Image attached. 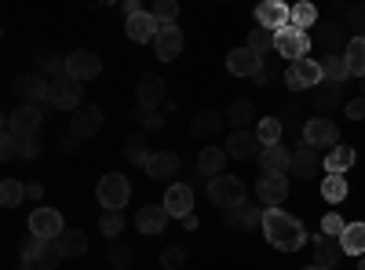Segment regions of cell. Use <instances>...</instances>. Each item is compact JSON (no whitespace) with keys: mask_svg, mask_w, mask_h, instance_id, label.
Returning a JSON list of instances; mask_svg holds the SVG:
<instances>
[{"mask_svg":"<svg viewBox=\"0 0 365 270\" xmlns=\"http://www.w3.org/2000/svg\"><path fill=\"white\" fill-rule=\"evenodd\" d=\"M340 256H344V245H340V237H314V266H322V270H332L340 263Z\"/></svg>","mask_w":365,"mask_h":270,"instance_id":"cell-25","label":"cell"},{"mask_svg":"<svg viewBox=\"0 0 365 270\" xmlns=\"http://www.w3.org/2000/svg\"><path fill=\"white\" fill-rule=\"evenodd\" d=\"M143 172H146L150 179H168V175L179 172V154H172V150H154Z\"/></svg>","mask_w":365,"mask_h":270,"instance_id":"cell-27","label":"cell"},{"mask_svg":"<svg viewBox=\"0 0 365 270\" xmlns=\"http://www.w3.org/2000/svg\"><path fill=\"white\" fill-rule=\"evenodd\" d=\"M128 194H132L128 179H125V175H117V172L103 175V179H99V187H96V197H99V204L106 208V212H120V208L128 204Z\"/></svg>","mask_w":365,"mask_h":270,"instance_id":"cell-4","label":"cell"},{"mask_svg":"<svg viewBox=\"0 0 365 270\" xmlns=\"http://www.w3.org/2000/svg\"><path fill=\"white\" fill-rule=\"evenodd\" d=\"M227 146H205L201 154H197V168H201V175H208V179H216V175H223V168H227Z\"/></svg>","mask_w":365,"mask_h":270,"instance_id":"cell-28","label":"cell"},{"mask_svg":"<svg viewBox=\"0 0 365 270\" xmlns=\"http://www.w3.org/2000/svg\"><path fill=\"white\" fill-rule=\"evenodd\" d=\"M347 66H351V77H365V33H358V37H351V44H347Z\"/></svg>","mask_w":365,"mask_h":270,"instance_id":"cell-36","label":"cell"},{"mask_svg":"<svg viewBox=\"0 0 365 270\" xmlns=\"http://www.w3.org/2000/svg\"><path fill=\"white\" fill-rule=\"evenodd\" d=\"M311 99H314V110H318V113H332V110L340 106V99H344V84L322 81L314 92H311Z\"/></svg>","mask_w":365,"mask_h":270,"instance_id":"cell-29","label":"cell"},{"mask_svg":"<svg viewBox=\"0 0 365 270\" xmlns=\"http://www.w3.org/2000/svg\"><path fill=\"white\" fill-rule=\"evenodd\" d=\"M344 230H347V223H344L336 212H329V216L322 219V234H325V237H344Z\"/></svg>","mask_w":365,"mask_h":270,"instance_id":"cell-49","label":"cell"},{"mask_svg":"<svg viewBox=\"0 0 365 270\" xmlns=\"http://www.w3.org/2000/svg\"><path fill=\"white\" fill-rule=\"evenodd\" d=\"M154 51H158L161 63L179 58V51H182V29L179 26H161V33L154 37Z\"/></svg>","mask_w":365,"mask_h":270,"instance_id":"cell-23","label":"cell"},{"mask_svg":"<svg viewBox=\"0 0 365 270\" xmlns=\"http://www.w3.org/2000/svg\"><path fill=\"white\" fill-rule=\"evenodd\" d=\"M274 51H278L282 58L299 63V58H307V51H311V37L296 26H282L278 33H274Z\"/></svg>","mask_w":365,"mask_h":270,"instance_id":"cell-6","label":"cell"},{"mask_svg":"<svg viewBox=\"0 0 365 270\" xmlns=\"http://www.w3.org/2000/svg\"><path fill=\"white\" fill-rule=\"evenodd\" d=\"M347 29H365V4H354V8H347Z\"/></svg>","mask_w":365,"mask_h":270,"instance_id":"cell-50","label":"cell"},{"mask_svg":"<svg viewBox=\"0 0 365 270\" xmlns=\"http://www.w3.org/2000/svg\"><path fill=\"white\" fill-rule=\"evenodd\" d=\"M125 157H128L132 165H143V168H146V161H150V146H146L143 135H132V139L125 142Z\"/></svg>","mask_w":365,"mask_h":270,"instance_id":"cell-43","label":"cell"},{"mask_svg":"<svg viewBox=\"0 0 365 270\" xmlns=\"http://www.w3.org/2000/svg\"><path fill=\"white\" fill-rule=\"evenodd\" d=\"M154 19H158L161 26H175L179 4H175V0H158V4H154Z\"/></svg>","mask_w":365,"mask_h":270,"instance_id":"cell-47","label":"cell"},{"mask_svg":"<svg viewBox=\"0 0 365 270\" xmlns=\"http://www.w3.org/2000/svg\"><path fill=\"white\" fill-rule=\"evenodd\" d=\"M37 63H41V70H51L55 77H63V73H66V55H58V51L41 48V51H37Z\"/></svg>","mask_w":365,"mask_h":270,"instance_id":"cell-44","label":"cell"},{"mask_svg":"<svg viewBox=\"0 0 365 270\" xmlns=\"http://www.w3.org/2000/svg\"><path fill=\"white\" fill-rule=\"evenodd\" d=\"M99 230L106 234V242H117V234L125 230V216H120V212H103V219H99Z\"/></svg>","mask_w":365,"mask_h":270,"instance_id":"cell-45","label":"cell"},{"mask_svg":"<svg viewBox=\"0 0 365 270\" xmlns=\"http://www.w3.org/2000/svg\"><path fill=\"white\" fill-rule=\"evenodd\" d=\"M58 259H63V249H58V242H44V237H34V234L26 237L22 263H34V266H41V270H51Z\"/></svg>","mask_w":365,"mask_h":270,"instance_id":"cell-7","label":"cell"},{"mask_svg":"<svg viewBox=\"0 0 365 270\" xmlns=\"http://www.w3.org/2000/svg\"><path fill=\"white\" fill-rule=\"evenodd\" d=\"M263 63H267V58H263L259 51H252L249 44H245V48H234V51L227 55V70H230L234 77H256V73L263 70Z\"/></svg>","mask_w":365,"mask_h":270,"instance_id":"cell-14","label":"cell"},{"mask_svg":"<svg viewBox=\"0 0 365 270\" xmlns=\"http://www.w3.org/2000/svg\"><path fill=\"white\" fill-rule=\"evenodd\" d=\"M336 139H340L336 125L325 121V117H311V121L303 125V142H311L314 150L318 146H336Z\"/></svg>","mask_w":365,"mask_h":270,"instance_id":"cell-20","label":"cell"},{"mask_svg":"<svg viewBox=\"0 0 365 270\" xmlns=\"http://www.w3.org/2000/svg\"><path fill=\"white\" fill-rule=\"evenodd\" d=\"M347 117H351V121H361V117H365V95H354L347 103Z\"/></svg>","mask_w":365,"mask_h":270,"instance_id":"cell-52","label":"cell"},{"mask_svg":"<svg viewBox=\"0 0 365 270\" xmlns=\"http://www.w3.org/2000/svg\"><path fill=\"white\" fill-rule=\"evenodd\" d=\"M354 161H358L354 146H332V150H329V157H325V172H329V175H344Z\"/></svg>","mask_w":365,"mask_h":270,"instance_id":"cell-32","label":"cell"},{"mask_svg":"<svg viewBox=\"0 0 365 270\" xmlns=\"http://www.w3.org/2000/svg\"><path fill=\"white\" fill-rule=\"evenodd\" d=\"M322 73H325V81H332V84H344V81L351 77L347 55H325V58H322Z\"/></svg>","mask_w":365,"mask_h":270,"instance_id":"cell-35","label":"cell"},{"mask_svg":"<svg viewBox=\"0 0 365 270\" xmlns=\"http://www.w3.org/2000/svg\"><path fill=\"white\" fill-rule=\"evenodd\" d=\"M227 154H230L234 161H252V157L263 154V142H259L252 132H230V135H227Z\"/></svg>","mask_w":365,"mask_h":270,"instance_id":"cell-19","label":"cell"},{"mask_svg":"<svg viewBox=\"0 0 365 270\" xmlns=\"http://www.w3.org/2000/svg\"><path fill=\"white\" fill-rule=\"evenodd\" d=\"M66 73L73 77V81H96L99 73H103V58L96 55V51H70L66 55Z\"/></svg>","mask_w":365,"mask_h":270,"instance_id":"cell-10","label":"cell"},{"mask_svg":"<svg viewBox=\"0 0 365 270\" xmlns=\"http://www.w3.org/2000/svg\"><path fill=\"white\" fill-rule=\"evenodd\" d=\"M322 81L325 73H322V63H314V58H299V63H289L285 70V84L292 92H314Z\"/></svg>","mask_w":365,"mask_h":270,"instance_id":"cell-5","label":"cell"},{"mask_svg":"<svg viewBox=\"0 0 365 270\" xmlns=\"http://www.w3.org/2000/svg\"><path fill=\"white\" fill-rule=\"evenodd\" d=\"M318 168H325V161H318V150L311 146V142H296V150H292V165H289V172L292 175H299V179H311Z\"/></svg>","mask_w":365,"mask_h":270,"instance_id":"cell-17","label":"cell"},{"mask_svg":"<svg viewBox=\"0 0 365 270\" xmlns=\"http://www.w3.org/2000/svg\"><path fill=\"white\" fill-rule=\"evenodd\" d=\"M161 204H165V212L172 219H187V216H194V190L187 183H168Z\"/></svg>","mask_w":365,"mask_h":270,"instance_id":"cell-11","label":"cell"},{"mask_svg":"<svg viewBox=\"0 0 365 270\" xmlns=\"http://www.w3.org/2000/svg\"><path fill=\"white\" fill-rule=\"evenodd\" d=\"M289 26H296V29H311V26H318V8H314V4H292V19H289Z\"/></svg>","mask_w":365,"mask_h":270,"instance_id":"cell-40","label":"cell"},{"mask_svg":"<svg viewBox=\"0 0 365 270\" xmlns=\"http://www.w3.org/2000/svg\"><path fill=\"white\" fill-rule=\"evenodd\" d=\"M314 44H322L329 55H344L347 51V29L340 22H318L314 26Z\"/></svg>","mask_w":365,"mask_h":270,"instance_id":"cell-15","label":"cell"},{"mask_svg":"<svg viewBox=\"0 0 365 270\" xmlns=\"http://www.w3.org/2000/svg\"><path fill=\"white\" fill-rule=\"evenodd\" d=\"M292 165V150H285L282 142H274V146H263V154H259V168L263 172H274V175H285Z\"/></svg>","mask_w":365,"mask_h":270,"instance_id":"cell-26","label":"cell"},{"mask_svg":"<svg viewBox=\"0 0 365 270\" xmlns=\"http://www.w3.org/2000/svg\"><path fill=\"white\" fill-rule=\"evenodd\" d=\"M358 270H365V256H358Z\"/></svg>","mask_w":365,"mask_h":270,"instance_id":"cell-57","label":"cell"},{"mask_svg":"<svg viewBox=\"0 0 365 270\" xmlns=\"http://www.w3.org/2000/svg\"><path fill=\"white\" fill-rule=\"evenodd\" d=\"M249 48H252V51H259V55H263V51H270V48H274V29L256 26L252 33H249Z\"/></svg>","mask_w":365,"mask_h":270,"instance_id":"cell-46","label":"cell"},{"mask_svg":"<svg viewBox=\"0 0 365 270\" xmlns=\"http://www.w3.org/2000/svg\"><path fill=\"white\" fill-rule=\"evenodd\" d=\"M303 270H322V266H314V263H311V266H303Z\"/></svg>","mask_w":365,"mask_h":270,"instance_id":"cell-58","label":"cell"},{"mask_svg":"<svg viewBox=\"0 0 365 270\" xmlns=\"http://www.w3.org/2000/svg\"><path fill=\"white\" fill-rule=\"evenodd\" d=\"M340 245H344V256H365V223H347Z\"/></svg>","mask_w":365,"mask_h":270,"instance_id":"cell-34","label":"cell"},{"mask_svg":"<svg viewBox=\"0 0 365 270\" xmlns=\"http://www.w3.org/2000/svg\"><path fill=\"white\" fill-rule=\"evenodd\" d=\"M125 33H128V41H135V44H154V37L161 33V22L154 19V11H139V15H128Z\"/></svg>","mask_w":365,"mask_h":270,"instance_id":"cell-13","label":"cell"},{"mask_svg":"<svg viewBox=\"0 0 365 270\" xmlns=\"http://www.w3.org/2000/svg\"><path fill=\"white\" fill-rule=\"evenodd\" d=\"M208 201L220 204L223 212H234V208L245 204V183L237 175H216L208 179Z\"/></svg>","mask_w":365,"mask_h":270,"instance_id":"cell-2","label":"cell"},{"mask_svg":"<svg viewBox=\"0 0 365 270\" xmlns=\"http://www.w3.org/2000/svg\"><path fill=\"white\" fill-rule=\"evenodd\" d=\"M58 249H63V256H84L88 252V237L81 230H63V237H58Z\"/></svg>","mask_w":365,"mask_h":270,"instance_id":"cell-38","label":"cell"},{"mask_svg":"<svg viewBox=\"0 0 365 270\" xmlns=\"http://www.w3.org/2000/svg\"><path fill=\"white\" fill-rule=\"evenodd\" d=\"M289 19H292V8L282 4V0H263V4L256 8V26L274 29V33H278L282 26H289Z\"/></svg>","mask_w":365,"mask_h":270,"instance_id":"cell-18","label":"cell"},{"mask_svg":"<svg viewBox=\"0 0 365 270\" xmlns=\"http://www.w3.org/2000/svg\"><path fill=\"white\" fill-rule=\"evenodd\" d=\"M256 194L263 204H282L289 197V179L285 175H274V172H263L259 183H256Z\"/></svg>","mask_w":365,"mask_h":270,"instance_id":"cell-21","label":"cell"},{"mask_svg":"<svg viewBox=\"0 0 365 270\" xmlns=\"http://www.w3.org/2000/svg\"><path fill=\"white\" fill-rule=\"evenodd\" d=\"M187 256H190V249H187V245H168V249L161 252V263H165L168 270H179L182 263H187Z\"/></svg>","mask_w":365,"mask_h":270,"instance_id":"cell-48","label":"cell"},{"mask_svg":"<svg viewBox=\"0 0 365 270\" xmlns=\"http://www.w3.org/2000/svg\"><path fill=\"white\" fill-rule=\"evenodd\" d=\"M41 106H29V103H22L19 110H11L8 117H4V135H11V139H19V142H29L37 135V128H41Z\"/></svg>","mask_w":365,"mask_h":270,"instance_id":"cell-3","label":"cell"},{"mask_svg":"<svg viewBox=\"0 0 365 270\" xmlns=\"http://www.w3.org/2000/svg\"><path fill=\"white\" fill-rule=\"evenodd\" d=\"M161 103H165V81L158 73H146L139 81V106H143V113H154Z\"/></svg>","mask_w":365,"mask_h":270,"instance_id":"cell-24","label":"cell"},{"mask_svg":"<svg viewBox=\"0 0 365 270\" xmlns=\"http://www.w3.org/2000/svg\"><path fill=\"white\" fill-rule=\"evenodd\" d=\"M19 154H22L26 161H34V157L41 154V146H37V139H29V142H22V150H19Z\"/></svg>","mask_w":365,"mask_h":270,"instance_id":"cell-54","label":"cell"},{"mask_svg":"<svg viewBox=\"0 0 365 270\" xmlns=\"http://www.w3.org/2000/svg\"><path fill=\"white\" fill-rule=\"evenodd\" d=\"M168 219H172V216L165 212V204H143L139 216H135V227H139V234L154 237V234H165Z\"/></svg>","mask_w":365,"mask_h":270,"instance_id":"cell-22","label":"cell"},{"mask_svg":"<svg viewBox=\"0 0 365 270\" xmlns=\"http://www.w3.org/2000/svg\"><path fill=\"white\" fill-rule=\"evenodd\" d=\"M139 125L154 132V128H165V117H161V113L154 110V113H143V117H139Z\"/></svg>","mask_w":365,"mask_h":270,"instance_id":"cell-53","label":"cell"},{"mask_svg":"<svg viewBox=\"0 0 365 270\" xmlns=\"http://www.w3.org/2000/svg\"><path fill=\"white\" fill-rule=\"evenodd\" d=\"M263 234H267V242L274 249H282V252H296L307 245V230H303V223L289 212H282V208H267L263 212Z\"/></svg>","mask_w":365,"mask_h":270,"instance_id":"cell-1","label":"cell"},{"mask_svg":"<svg viewBox=\"0 0 365 270\" xmlns=\"http://www.w3.org/2000/svg\"><path fill=\"white\" fill-rule=\"evenodd\" d=\"M322 197L332 201V204H340L347 197V179L344 175H325V183H322Z\"/></svg>","mask_w":365,"mask_h":270,"instance_id":"cell-39","label":"cell"},{"mask_svg":"<svg viewBox=\"0 0 365 270\" xmlns=\"http://www.w3.org/2000/svg\"><path fill=\"white\" fill-rule=\"evenodd\" d=\"M256 139H259L263 146L282 142V117H263V121L256 125Z\"/></svg>","mask_w":365,"mask_h":270,"instance_id":"cell-37","label":"cell"},{"mask_svg":"<svg viewBox=\"0 0 365 270\" xmlns=\"http://www.w3.org/2000/svg\"><path fill=\"white\" fill-rule=\"evenodd\" d=\"M19 150H22V142H19V139H11V135H4V142H0V157L11 161V157H19Z\"/></svg>","mask_w":365,"mask_h":270,"instance_id":"cell-51","label":"cell"},{"mask_svg":"<svg viewBox=\"0 0 365 270\" xmlns=\"http://www.w3.org/2000/svg\"><path fill=\"white\" fill-rule=\"evenodd\" d=\"M256 223L263 227V212L256 204H241L234 212H227V227H234V230H256Z\"/></svg>","mask_w":365,"mask_h":270,"instance_id":"cell-31","label":"cell"},{"mask_svg":"<svg viewBox=\"0 0 365 270\" xmlns=\"http://www.w3.org/2000/svg\"><path fill=\"white\" fill-rule=\"evenodd\" d=\"M256 117V103H249V99H237V103H230V110H227V125L234 128V132H245V125Z\"/></svg>","mask_w":365,"mask_h":270,"instance_id":"cell-33","label":"cell"},{"mask_svg":"<svg viewBox=\"0 0 365 270\" xmlns=\"http://www.w3.org/2000/svg\"><path fill=\"white\" fill-rule=\"evenodd\" d=\"M15 92H19L29 106H37V103H48L51 81H44V73H22V77L15 81Z\"/></svg>","mask_w":365,"mask_h":270,"instance_id":"cell-16","label":"cell"},{"mask_svg":"<svg viewBox=\"0 0 365 270\" xmlns=\"http://www.w3.org/2000/svg\"><path fill=\"white\" fill-rule=\"evenodd\" d=\"M81 81H73L70 73H63V77H55L51 81V95H48V103L51 106H58V110H81Z\"/></svg>","mask_w":365,"mask_h":270,"instance_id":"cell-9","label":"cell"},{"mask_svg":"<svg viewBox=\"0 0 365 270\" xmlns=\"http://www.w3.org/2000/svg\"><path fill=\"white\" fill-rule=\"evenodd\" d=\"M220 132H223V117L216 110H205V113H197L190 121V135L194 139H216Z\"/></svg>","mask_w":365,"mask_h":270,"instance_id":"cell-30","label":"cell"},{"mask_svg":"<svg viewBox=\"0 0 365 270\" xmlns=\"http://www.w3.org/2000/svg\"><path fill=\"white\" fill-rule=\"evenodd\" d=\"M19 270H41V266H34V263H22Z\"/></svg>","mask_w":365,"mask_h":270,"instance_id":"cell-56","label":"cell"},{"mask_svg":"<svg viewBox=\"0 0 365 270\" xmlns=\"http://www.w3.org/2000/svg\"><path fill=\"white\" fill-rule=\"evenodd\" d=\"M103 128V106L96 103H84L81 110H73V121H70V135L73 139H88Z\"/></svg>","mask_w":365,"mask_h":270,"instance_id":"cell-12","label":"cell"},{"mask_svg":"<svg viewBox=\"0 0 365 270\" xmlns=\"http://www.w3.org/2000/svg\"><path fill=\"white\" fill-rule=\"evenodd\" d=\"M22 197H26V187L19 183V179H4V183H0V204L4 208L22 204Z\"/></svg>","mask_w":365,"mask_h":270,"instance_id":"cell-41","label":"cell"},{"mask_svg":"<svg viewBox=\"0 0 365 270\" xmlns=\"http://www.w3.org/2000/svg\"><path fill=\"white\" fill-rule=\"evenodd\" d=\"M63 230H66V223H63V216H58L55 208H34V212H29V234H34V237L58 242Z\"/></svg>","mask_w":365,"mask_h":270,"instance_id":"cell-8","label":"cell"},{"mask_svg":"<svg viewBox=\"0 0 365 270\" xmlns=\"http://www.w3.org/2000/svg\"><path fill=\"white\" fill-rule=\"evenodd\" d=\"M106 259H110V266H113V270H128V266H132V249H128L125 242H110Z\"/></svg>","mask_w":365,"mask_h":270,"instance_id":"cell-42","label":"cell"},{"mask_svg":"<svg viewBox=\"0 0 365 270\" xmlns=\"http://www.w3.org/2000/svg\"><path fill=\"white\" fill-rule=\"evenodd\" d=\"M26 197H29V201H41V197H44V187H41V183H29V187H26Z\"/></svg>","mask_w":365,"mask_h":270,"instance_id":"cell-55","label":"cell"}]
</instances>
